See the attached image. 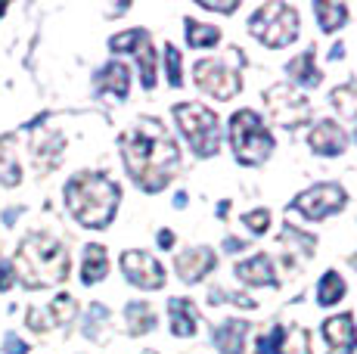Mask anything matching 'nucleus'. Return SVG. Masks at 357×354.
I'll return each mask as SVG.
<instances>
[{
	"label": "nucleus",
	"mask_w": 357,
	"mask_h": 354,
	"mask_svg": "<svg viewBox=\"0 0 357 354\" xmlns=\"http://www.w3.org/2000/svg\"><path fill=\"white\" fill-rule=\"evenodd\" d=\"M121 270H125L128 283L140 286V289H162L165 286V270L146 252H125L121 255Z\"/></svg>",
	"instance_id": "9d476101"
},
{
	"label": "nucleus",
	"mask_w": 357,
	"mask_h": 354,
	"mask_svg": "<svg viewBox=\"0 0 357 354\" xmlns=\"http://www.w3.org/2000/svg\"><path fill=\"white\" fill-rule=\"evenodd\" d=\"M97 91L100 93H109V97H115V100H125L128 91H130V72H128V66H121V63L102 66V69L97 72Z\"/></svg>",
	"instance_id": "6ab92c4d"
},
{
	"label": "nucleus",
	"mask_w": 357,
	"mask_h": 354,
	"mask_svg": "<svg viewBox=\"0 0 357 354\" xmlns=\"http://www.w3.org/2000/svg\"><path fill=\"white\" fill-rule=\"evenodd\" d=\"M215 264H218L215 252L199 246V249H190V252H183V255H177L174 268H177V274H181L183 283H199L205 274H211Z\"/></svg>",
	"instance_id": "4468645a"
},
{
	"label": "nucleus",
	"mask_w": 357,
	"mask_h": 354,
	"mask_svg": "<svg viewBox=\"0 0 357 354\" xmlns=\"http://www.w3.org/2000/svg\"><path fill=\"white\" fill-rule=\"evenodd\" d=\"M314 13H317L320 29H324L326 35H333L335 29H342V25L348 22V6H345V3H329V0H317V3H314Z\"/></svg>",
	"instance_id": "5701e85b"
},
{
	"label": "nucleus",
	"mask_w": 357,
	"mask_h": 354,
	"mask_svg": "<svg viewBox=\"0 0 357 354\" xmlns=\"http://www.w3.org/2000/svg\"><path fill=\"white\" fill-rule=\"evenodd\" d=\"M193 75L196 84L215 100H233L239 93V87H243V78L230 66H224L221 59H199Z\"/></svg>",
	"instance_id": "1a4fd4ad"
},
{
	"label": "nucleus",
	"mask_w": 357,
	"mask_h": 354,
	"mask_svg": "<svg viewBox=\"0 0 357 354\" xmlns=\"http://www.w3.org/2000/svg\"><path fill=\"white\" fill-rule=\"evenodd\" d=\"M329 100H333V109H339V115L357 118V81H348V84L335 87Z\"/></svg>",
	"instance_id": "393cba45"
},
{
	"label": "nucleus",
	"mask_w": 357,
	"mask_h": 354,
	"mask_svg": "<svg viewBox=\"0 0 357 354\" xmlns=\"http://www.w3.org/2000/svg\"><path fill=\"white\" fill-rule=\"evenodd\" d=\"M149 35L143 29H130V31H121V35H115L109 40V47H112L115 53H134L140 50V44H146Z\"/></svg>",
	"instance_id": "c85d7f7f"
},
{
	"label": "nucleus",
	"mask_w": 357,
	"mask_h": 354,
	"mask_svg": "<svg viewBox=\"0 0 357 354\" xmlns=\"http://www.w3.org/2000/svg\"><path fill=\"white\" fill-rule=\"evenodd\" d=\"M16 280V274H13V264H6L3 258H0V292H6Z\"/></svg>",
	"instance_id": "f704fd0d"
},
{
	"label": "nucleus",
	"mask_w": 357,
	"mask_h": 354,
	"mask_svg": "<svg viewBox=\"0 0 357 354\" xmlns=\"http://www.w3.org/2000/svg\"><path fill=\"white\" fill-rule=\"evenodd\" d=\"M119 199H121L119 183L97 171L75 174L66 183V206L81 227L91 230L109 227V221L115 217V208H119Z\"/></svg>",
	"instance_id": "f03ea898"
},
{
	"label": "nucleus",
	"mask_w": 357,
	"mask_h": 354,
	"mask_svg": "<svg viewBox=\"0 0 357 354\" xmlns=\"http://www.w3.org/2000/svg\"><path fill=\"white\" fill-rule=\"evenodd\" d=\"M283 243L289 249H286V255H301V258H311L314 255V246H317V240L314 236H307V233H301V230H295L286 224V230H283Z\"/></svg>",
	"instance_id": "bb28decb"
},
{
	"label": "nucleus",
	"mask_w": 357,
	"mask_h": 354,
	"mask_svg": "<svg viewBox=\"0 0 357 354\" xmlns=\"http://www.w3.org/2000/svg\"><path fill=\"white\" fill-rule=\"evenodd\" d=\"M243 224L252 230V233H267V227H271V212H267V208L245 212V215H243Z\"/></svg>",
	"instance_id": "2f4dec72"
},
{
	"label": "nucleus",
	"mask_w": 357,
	"mask_h": 354,
	"mask_svg": "<svg viewBox=\"0 0 357 354\" xmlns=\"http://www.w3.org/2000/svg\"><path fill=\"white\" fill-rule=\"evenodd\" d=\"M342 295H345V280H342L335 270H326L324 280L317 286V302L324 305V308H329V305H335Z\"/></svg>",
	"instance_id": "a878e982"
},
{
	"label": "nucleus",
	"mask_w": 357,
	"mask_h": 354,
	"mask_svg": "<svg viewBox=\"0 0 357 354\" xmlns=\"http://www.w3.org/2000/svg\"><path fill=\"white\" fill-rule=\"evenodd\" d=\"M264 103L271 109L273 121L277 125H283L286 131H295V128L307 125L311 121V103H307L305 97H301L298 91H292L289 84H273L264 91Z\"/></svg>",
	"instance_id": "0eeeda50"
},
{
	"label": "nucleus",
	"mask_w": 357,
	"mask_h": 354,
	"mask_svg": "<svg viewBox=\"0 0 357 354\" xmlns=\"http://www.w3.org/2000/svg\"><path fill=\"white\" fill-rule=\"evenodd\" d=\"M13 274L29 289H47L68 277V252L59 240L47 233H31L22 240L13 261Z\"/></svg>",
	"instance_id": "7ed1b4c3"
},
{
	"label": "nucleus",
	"mask_w": 357,
	"mask_h": 354,
	"mask_svg": "<svg viewBox=\"0 0 357 354\" xmlns=\"http://www.w3.org/2000/svg\"><path fill=\"white\" fill-rule=\"evenodd\" d=\"M307 143H311V149L317 155H342L348 146V137L335 121H320V125H314V131L307 134Z\"/></svg>",
	"instance_id": "2eb2a0df"
},
{
	"label": "nucleus",
	"mask_w": 357,
	"mask_h": 354,
	"mask_svg": "<svg viewBox=\"0 0 357 354\" xmlns=\"http://www.w3.org/2000/svg\"><path fill=\"white\" fill-rule=\"evenodd\" d=\"M208 302L211 305H224V302H230V305H239V308H258V302L255 298H249V295H233V292H224V289H211L208 292Z\"/></svg>",
	"instance_id": "7c9ffc66"
},
{
	"label": "nucleus",
	"mask_w": 357,
	"mask_h": 354,
	"mask_svg": "<svg viewBox=\"0 0 357 354\" xmlns=\"http://www.w3.org/2000/svg\"><path fill=\"white\" fill-rule=\"evenodd\" d=\"M329 56H333V59H342V56H345V47H342V44H335V47H333V53H329Z\"/></svg>",
	"instance_id": "4c0bfd02"
},
{
	"label": "nucleus",
	"mask_w": 357,
	"mask_h": 354,
	"mask_svg": "<svg viewBox=\"0 0 357 354\" xmlns=\"http://www.w3.org/2000/svg\"><path fill=\"white\" fill-rule=\"evenodd\" d=\"M3 351H6V354H29V345H25L19 336L6 332V339H3Z\"/></svg>",
	"instance_id": "72a5a7b5"
},
{
	"label": "nucleus",
	"mask_w": 357,
	"mask_h": 354,
	"mask_svg": "<svg viewBox=\"0 0 357 354\" xmlns=\"http://www.w3.org/2000/svg\"><path fill=\"white\" fill-rule=\"evenodd\" d=\"M249 31L267 47H286L298 38V13H295V6L273 0V3H264L252 13Z\"/></svg>",
	"instance_id": "39448f33"
},
{
	"label": "nucleus",
	"mask_w": 357,
	"mask_h": 354,
	"mask_svg": "<svg viewBox=\"0 0 357 354\" xmlns=\"http://www.w3.org/2000/svg\"><path fill=\"white\" fill-rule=\"evenodd\" d=\"M165 66H168V84L181 87L183 84V72H181V50L174 44H165Z\"/></svg>",
	"instance_id": "c756f323"
},
{
	"label": "nucleus",
	"mask_w": 357,
	"mask_h": 354,
	"mask_svg": "<svg viewBox=\"0 0 357 354\" xmlns=\"http://www.w3.org/2000/svg\"><path fill=\"white\" fill-rule=\"evenodd\" d=\"M258 354H307V332L301 326H273L258 339Z\"/></svg>",
	"instance_id": "9b49d317"
},
{
	"label": "nucleus",
	"mask_w": 357,
	"mask_h": 354,
	"mask_svg": "<svg viewBox=\"0 0 357 354\" xmlns=\"http://www.w3.org/2000/svg\"><path fill=\"white\" fill-rule=\"evenodd\" d=\"M286 72H289V78L301 87H317L320 81H324V75L317 69V59H314V50H305L301 56H295L292 63L286 66Z\"/></svg>",
	"instance_id": "412c9836"
},
{
	"label": "nucleus",
	"mask_w": 357,
	"mask_h": 354,
	"mask_svg": "<svg viewBox=\"0 0 357 354\" xmlns=\"http://www.w3.org/2000/svg\"><path fill=\"white\" fill-rule=\"evenodd\" d=\"M236 280L245 286H277V274H273V261L267 255H252L236 264Z\"/></svg>",
	"instance_id": "f3484780"
},
{
	"label": "nucleus",
	"mask_w": 357,
	"mask_h": 354,
	"mask_svg": "<svg viewBox=\"0 0 357 354\" xmlns=\"http://www.w3.org/2000/svg\"><path fill=\"white\" fill-rule=\"evenodd\" d=\"M137 66H140V81L146 91H153L155 87V50L153 44H140V50H137Z\"/></svg>",
	"instance_id": "cd10ccee"
},
{
	"label": "nucleus",
	"mask_w": 357,
	"mask_h": 354,
	"mask_svg": "<svg viewBox=\"0 0 357 354\" xmlns=\"http://www.w3.org/2000/svg\"><path fill=\"white\" fill-rule=\"evenodd\" d=\"M106 274H109V255H106V249L93 243V246L84 249V258H81V283L93 286Z\"/></svg>",
	"instance_id": "aec40b11"
},
{
	"label": "nucleus",
	"mask_w": 357,
	"mask_h": 354,
	"mask_svg": "<svg viewBox=\"0 0 357 354\" xmlns=\"http://www.w3.org/2000/svg\"><path fill=\"white\" fill-rule=\"evenodd\" d=\"M3 13H6V6H3V3H0V16H3Z\"/></svg>",
	"instance_id": "58836bf2"
},
{
	"label": "nucleus",
	"mask_w": 357,
	"mask_h": 354,
	"mask_svg": "<svg viewBox=\"0 0 357 354\" xmlns=\"http://www.w3.org/2000/svg\"><path fill=\"white\" fill-rule=\"evenodd\" d=\"M224 249H227V252H243L245 243L243 240H233V236H230V240H224Z\"/></svg>",
	"instance_id": "e433bc0d"
},
{
	"label": "nucleus",
	"mask_w": 357,
	"mask_h": 354,
	"mask_svg": "<svg viewBox=\"0 0 357 354\" xmlns=\"http://www.w3.org/2000/svg\"><path fill=\"white\" fill-rule=\"evenodd\" d=\"M174 121L181 125L183 137L190 140L196 155L208 159V155L218 153L221 131H218V115L211 109H205L199 103H181V106H174Z\"/></svg>",
	"instance_id": "423d86ee"
},
{
	"label": "nucleus",
	"mask_w": 357,
	"mask_h": 354,
	"mask_svg": "<svg viewBox=\"0 0 357 354\" xmlns=\"http://www.w3.org/2000/svg\"><path fill=\"white\" fill-rule=\"evenodd\" d=\"M230 146L236 162L243 165H261L273 153V137L252 109H239L230 118Z\"/></svg>",
	"instance_id": "20e7f679"
},
{
	"label": "nucleus",
	"mask_w": 357,
	"mask_h": 354,
	"mask_svg": "<svg viewBox=\"0 0 357 354\" xmlns=\"http://www.w3.org/2000/svg\"><path fill=\"white\" fill-rule=\"evenodd\" d=\"M168 314H171V332L181 339L196 336L199 330V311L190 298H171L168 302Z\"/></svg>",
	"instance_id": "a211bd4d"
},
{
	"label": "nucleus",
	"mask_w": 357,
	"mask_h": 354,
	"mask_svg": "<svg viewBox=\"0 0 357 354\" xmlns=\"http://www.w3.org/2000/svg\"><path fill=\"white\" fill-rule=\"evenodd\" d=\"M187 40H190V47H196V50H205V47H215L218 40H221V31H218L215 25L187 19Z\"/></svg>",
	"instance_id": "b1692460"
},
{
	"label": "nucleus",
	"mask_w": 357,
	"mask_h": 354,
	"mask_svg": "<svg viewBox=\"0 0 357 354\" xmlns=\"http://www.w3.org/2000/svg\"><path fill=\"white\" fill-rule=\"evenodd\" d=\"M324 339L333 351L329 354H351L357 345V326L351 314H339V317H329L324 323Z\"/></svg>",
	"instance_id": "ddd939ff"
},
{
	"label": "nucleus",
	"mask_w": 357,
	"mask_h": 354,
	"mask_svg": "<svg viewBox=\"0 0 357 354\" xmlns=\"http://www.w3.org/2000/svg\"><path fill=\"white\" fill-rule=\"evenodd\" d=\"M125 317L130 336H146V332L155 330V311L146 302H130L125 308Z\"/></svg>",
	"instance_id": "4be33fe9"
},
{
	"label": "nucleus",
	"mask_w": 357,
	"mask_h": 354,
	"mask_svg": "<svg viewBox=\"0 0 357 354\" xmlns=\"http://www.w3.org/2000/svg\"><path fill=\"white\" fill-rule=\"evenodd\" d=\"M159 246H162V249L174 246V233H171V230H159Z\"/></svg>",
	"instance_id": "c9c22d12"
},
{
	"label": "nucleus",
	"mask_w": 357,
	"mask_h": 354,
	"mask_svg": "<svg viewBox=\"0 0 357 354\" xmlns=\"http://www.w3.org/2000/svg\"><path fill=\"white\" fill-rule=\"evenodd\" d=\"M75 311H78L75 298L68 295V292H59V295L53 298L44 311H38V308L29 311V326L31 330H38V332H47V330H53V326L68 323V320L75 317Z\"/></svg>",
	"instance_id": "f8f14e48"
},
{
	"label": "nucleus",
	"mask_w": 357,
	"mask_h": 354,
	"mask_svg": "<svg viewBox=\"0 0 357 354\" xmlns=\"http://www.w3.org/2000/svg\"><path fill=\"white\" fill-rule=\"evenodd\" d=\"M121 155L130 180L146 193H159L168 187L181 168V149L168 128L155 118H140L121 134Z\"/></svg>",
	"instance_id": "f257e3e1"
},
{
	"label": "nucleus",
	"mask_w": 357,
	"mask_h": 354,
	"mask_svg": "<svg viewBox=\"0 0 357 354\" xmlns=\"http://www.w3.org/2000/svg\"><path fill=\"white\" fill-rule=\"evenodd\" d=\"M202 10H218V13H233L239 6V0H196Z\"/></svg>",
	"instance_id": "473e14b6"
},
{
	"label": "nucleus",
	"mask_w": 357,
	"mask_h": 354,
	"mask_svg": "<svg viewBox=\"0 0 357 354\" xmlns=\"http://www.w3.org/2000/svg\"><path fill=\"white\" fill-rule=\"evenodd\" d=\"M345 190L339 187V183H317V187L305 190L301 196H295L292 199V212H301L307 217V221H324V217L335 215L345 208Z\"/></svg>",
	"instance_id": "6e6552de"
},
{
	"label": "nucleus",
	"mask_w": 357,
	"mask_h": 354,
	"mask_svg": "<svg viewBox=\"0 0 357 354\" xmlns=\"http://www.w3.org/2000/svg\"><path fill=\"white\" fill-rule=\"evenodd\" d=\"M245 336H249V323L245 320H224L218 330H211V342L218 345L221 354H243L245 351Z\"/></svg>",
	"instance_id": "dca6fc26"
}]
</instances>
